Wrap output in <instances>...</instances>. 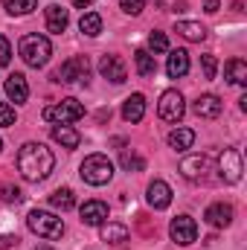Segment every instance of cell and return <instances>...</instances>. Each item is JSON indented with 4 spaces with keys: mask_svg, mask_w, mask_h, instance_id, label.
<instances>
[{
    "mask_svg": "<svg viewBox=\"0 0 247 250\" xmlns=\"http://www.w3.org/2000/svg\"><path fill=\"white\" fill-rule=\"evenodd\" d=\"M53 169H56V157H53V151L44 143H23L21 146V151H18V172L29 184L44 181Z\"/></svg>",
    "mask_w": 247,
    "mask_h": 250,
    "instance_id": "6da1fadb",
    "label": "cell"
},
{
    "mask_svg": "<svg viewBox=\"0 0 247 250\" xmlns=\"http://www.w3.org/2000/svg\"><path fill=\"white\" fill-rule=\"evenodd\" d=\"M18 53L29 67H44L53 56V44L47 35H23L18 44Z\"/></svg>",
    "mask_w": 247,
    "mask_h": 250,
    "instance_id": "7a4b0ae2",
    "label": "cell"
},
{
    "mask_svg": "<svg viewBox=\"0 0 247 250\" xmlns=\"http://www.w3.org/2000/svg\"><path fill=\"white\" fill-rule=\"evenodd\" d=\"M79 175H82V181L90 184V187H105V184L114 178V163H111L105 154H90V157H84Z\"/></svg>",
    "mask_w": 247,
    "mask_h": 250,
    "instance_id": "3957f363",
    "label": "cell"
},
{
    "mask_svg": "<svg viewBox=\"0 0 247 250\" xmlns=\"http://www.w3.org/2000/svg\"><path fill=\"white\" fill-rule=\"evenodd\" d=\"M26 224H29V230L35 233V236H41V239H62L64 233V221L59 215H53V212H44V209H32L29 212V218H26Z\"/></svg>",
    "mask_w": 247,
    "mask_h": 250,
    "instance_id": "277c9868",
    "label": "cell"
},
{
    "mask_svg": "<svg viewBox=\"0 0 247 250\" xmlns=\"http://www.w3.org/2000/svg\"><path fill=\"white\" fill-rule=\"evenodd\" d=\"M47 123H56V125H70L76 123V120H82L84 117V105L82 102H76V99H62V102H56V105H50V108H44V114H41Z\"/></svg>",
    "mask_w": 247,
    "mask_h": 250,
    "instance_id": "5b68a950",
    "label": "cell"
},
{
    "mask_svg": "<svg viewBox=\"0 0 247 250\" xmlns=\"http://www.w3.org/2000/svg\"><path fill=\"white\" fill-rule=\"evenodd\" d=\"M90 79V64H87V56H73L53 73V82H62V84H73V82H84L87 84Z\"/></svg>",
    "mask_w": 247,
    "mask_h": 250,
    "instance_id": "8992f818",
    "label": "cell"
},
{
    "mask_svg": "<svg viewBox=\"0 0 247 250\" xmlns=\"http://www.w3.org/2000/svg\"><path fill=\"white\" fill-rule=\"evenodd\" d=\"M218 175L224 184H239L242 181V154L236 148H224L218 157Z\"/></svg>",
    "mask_w": 247,
    "mask_h": 250,
    "instance_id": "52a82bcc",
    "label": "cell"
},
{
    "mask_svg": "<svg viewBox=\"0 0 247 250\" xmlns=\"http://www.w3.org/2000/svg\"><path fill=\"white\" fill-rule=\"evenodd\" d=\"M184 96L178 93V90H166L163 96H160V105H157V114H160V120H166V123H181L184 120Z\"/></svg>",
    "mask_w": 247,
    "mask_h": 250,
    "instance_id": "ba28073f",
    "label": "cell"
},
{
    "mask_svg": "<svg viewBox=\"0 0 247 250\" xmlns=\"http://www.w3.org/2000/svg\"><path fill=\"white\" fill-rule=\"evenodd\" d=\"M169 233H172V239L178 242V245H192L195 239H198V224H195V218H189V215H178L175 221H172V227H169Z\"/></svg>",
    "mask_w": 247,
    "mask_h": 250,
    "instance_id": "9c48e42d",
    "label": "cell"
},
{
    "mask_svg": "<svg viewBox=\"0 0 247 250\" xmlns=\"http://www.w3.org/2000/svg\"><path fill=\"white\" fill-rule=\"evenodd\" d=\"M99 73H102L108 82H114V84H123L125 79H128V67H125V62L120 56H102Z\"/></svg>",
    "mask_w": 247,
    "mask_h": 250,
    "instance_id": "30bf717a",
    "label": "cell"
},
{
    "mask_svg": "<svg viewBox=\"0 0 247 250\" xmlns=\"http://www.w3.org/2000/svg\"><path fill=\"white\" fill-rule=\"evenodd\" d=\"M206 169H209L206 154H189V157L181 160V175H184L186 181H201L206 175Z\"/></svg>",
    "mask_w": 247,
    "mask_h": 250,
    "instance_id": "8fae6325",
    "label": "cell"
},
{
    "mask_svg": "<svg viewBox=\"0 0 247 250\" xmlns=\"http://www.w3.org/2000/svg\"><path fill=\"white\" fill-rule=\"evenodd\" d=\"M3 90H6V96H9L15 105H21V102L29 99V84H26V76H23V73H12V76L6 79Z\"/></svg>",
    "mask_w": 247,
    "mask_h": 250,
    "instance_id": "7c38bea8",
    "label": "cell"
},
{
    "mask_svg": "<svg viewBox=\"0 0 247 250\" xmlns=\"http://www.w3.org/2000/svg\"><path fill=\"white\" fill-rule=\"evenodd\" d=\"M105 221H108V204H102V201H84L82 204V224L99 227Z\"/></svg>",
    "mask_w": 247,
    "mask_h": 250,
    "instance_id": "4fadbf2b",
    "label": "cell"
},
{
    "mask_svg": "<svg viewBox=\"0 0 247 250\" xmlns=\"http://www.w3.org/2000/svg\"><path fill=\"white\" fill-rule=\"evenodd\" d=\"M204 218H206V224H209V227H230V224H233V207H230V204H224V201L209 204V207H206V212H204Z\"/></svg>",
    "mask_w": 247,
    "mask_h": 250,
    "instance_id": "5bb4252c",
    "label": "cell"
},
{
    "mask_svg": "<svg viewBox=\"0 0 247 250\" xmlns=\"http://www.w3.org/2000/svg\"><path fill=\"white\" fill-rule=\"evenodd\" d=\"M221 99L218 96H212V93H204V96H198L195 99V105H192V111L198 114V117H204V120H215L218 114H221Z\"/></svg>",
    "mask_w": 247,
    "mask_h": 250,
    "instance_id": "9a60e30c",
    "label": "cell"
},
{
    "mask_svg": "<svg viewBox=\"0 0 247 250\" xmlns=\"http://www.w3.org/2000/svg\"><path fill=\"white\" fill-rule=\"evenodd\" d=\"M148 204L154 207V209H166L169 204H172V189H169V184L166 181H151L148 184Z\"/></svg>",
    "mask_w": 247,
    "mask_h": 250,
    "instance_id": "2e32d148",
    "label": "cell"
},
{
    "mask_svg": "<svg viewBox=\"0 0 247 250\" xmlns=\"http://www.w3.org/2000/svg\"><path fill=\"white\" fill-rule=\"evenodd\" d=\"M99 236L105 245H125L128 242V227L120 224V221H105L99 224Z\"/></svg>",
    "mask_w": 247,
    "mask_h": 250,
    "instance_id": "e0dca14e",
    "label": "cell"
},
{
    "mask_svg": "<svg viewBox=\"0 0 247 250\" xmlns=\"http://www.w3.org/2000/svg\"><path fill=\"white\" fill-rule=\"evenodd\" d=\"M123 117H125V123H131V125L140 123V120L145 117V96H143V93H134V96L125 99Z\"/></svg>",
    "mask_w": 247,
    "mask_h": 250,
    "instance_id": "ac0fdd59",
    "label": "cell"
},
{
    "mask_svg": "<svg viewBox=\"0 0 247 250\" xmlns=\"http://www.w3.org/2000/svg\"><path fill=\"white\" fill-rule=\"evenodd\" d=\"M44 15H47V29L50 32H56V35H62L64 29H67V23H70V15H67V9H62V6H47L44 9Z\"/></svg>",
    "mask_w": 247,
    "mask_h": 250,
    "instance_id": "d6986e66",
    "label": "cell"
},
{
    "mask_svg": "<svg viewBox=\"0 0 247 250\" xmlns=\"http://www.w3.org/2000/svg\"><path fill=\"white\" fill-rule=\"evenodd\" d=\"M166 73L172 79H181L189 73V53L186 50H172L169 53V62H166Z\"/></svg>",
    "mask_w": 247,
    "mask_h": 250,
    "instance_id": "ffe728a7",
    "label": "cell"
},
{
    "mask_svg": "<svg viewBox=\"0 0 247 250\" xmlns=\"http://www.w3.org/2000/svg\"><path fill=\"white\" fill-rule=\"evenodd\" d=\"M53 140H56V143H62L64 148H79V143H82L79 131H76V128H70V125H56V128H53Z\"/></svg>",
    "mask_w": 247,
    "mask_h": 250,
    "instance_id": "44dd1931",
    "label": "cell"
},
{
    "mask_svg": "<svg viewBox=\"0 0 247 250\" xmlns=\"http://www.w3.org/2000/svg\"><path fill=\"white\" fill-rule=\"evenodd\" d=\"M134 64H137V73H140L143 79H151V76L157 73V62H154V56L145 53V50H137V53H134Z\"/></svg>",
    "mask_w": 247,
    "mask_h": 250,
    "instance_id": "7402d4cb",
    "label": "cell"
},
{
    "mask_svg": "<svg viewBox=\"0 0 247 250\" xmlns=\"http://www.w3.org/2000/svg\"><path fill=\"white\" fill-rule=\"evenodd\" d=\"M192 143H195V131H192V128H175V131L169 134V146H172L175 151L192 148Z\"/></svg>",
    "mask_w": 247,
    "mask_h": 250,
    "instance_id": "603a6c76",
    "label": "cell"
},
{
    "mask_svg": "<svg viewBox=\"0 0 247 250\" xmlns=\"http://www.w3.org/2000/svg\"><path fill=\"white\" fill-rule=\"evenodd\" d=\"M175 32H181L186 41H204L206 38V29L201 23H195V21H178L175 23Z\"/></svg>",
    "mask_w": 247,
    "mask_h": 250,
    "instance_id": "cb8c5ba5",
    "label": "cell"
},
{
    "mask_svg": "<svg viewBox=\"0 0 247 250\" xmlns=\"http://www.w3.org/2000/svg\"><path fill=\"white\" fill-rule=\"evenodd\" d=\"M224 76H227L230 84H245L247 82V64L242 59H230L227 67H224Z\"/></svg>",
    "mask_w": 247,
    "mask_h": 250,
    "instance_id": "d4e9b609",
    "label": "cell"
},
{
    "mask_svg": "<svg viewBox=\"0 0 247 250\" xmlns=\"http://www.w3.org/2000/svg\"><path fill=\"white\" fill-rule=\"evenodd\" d=\"M50 204L56 207V209H62V212H67V209H73L76 207V195H73V189H56L53 195H50Z\"/></svg>",
    "mask_w": 247,
    "mask_h": 250,
    "instance_id": "484cf974",
    "label": "cell"
},
{
    "mask_svg": "<svg viewBox=\"0 0 247 250\" xmlns=\"http://www.w3.org/2000/svg\"><path fill=\"white\" fill-rule=\"evenodd\" d=\"M79 29H82L84 35L96 38V35L102 32V18H99L96 12H87V15H82V21H79Z\"/></svg>",
    "mask_w": 247,
    "mask_h": 250,
    "instance_id": "4316f807",
    "label": "cell"
},
{
    "mask_svg": "<svg viewBox=\"0 0 247 250\" xmlns=\"http://www.w3.org/2000/svg\"><path fill=\"white\" fill-rule=\"evenodd\" d=\"M38 6V0H3V9L15 18V15H29Z\"/></svg>",
    "mask_w": 247,
    "mask_h": 250,
    "instance_id": "83f0119b",
    "label": "cell"
},
{
    "mask_svg": "<svg viewBox=\"0 0 247 250\" xmlns=\"http://www.w3.org/2000/svg\"><path fill=\"white\" fill-rule=\"evenodd\" d=\"M123 169L125 172H143V169H145V160H143L140 154H134V151H125L123 154Z\"/></svg>",
    "mask_w": 247,
    "mask_h": 250,
    "instance_id": "f1b7e54d",
    "label": "cell"
},
{
    "mask_svg": "<svg viewBox=\"0 0 247 250\" xmlns=\"http://www.w3.org/2000/svg\"><path fill=\"white\" fill-rule=\"evenodd\" d=\"M0 198H3L6 204H21V201H23V192H21L18 187H9V184H3V187H0Z\"/></svg>",
    "mask_w": 247,
    "mask_h": 250,
    "instance_id": "f546056e",
    "label": "cell"
},
{
    "mask_svg": "<svg viewBox=\"0 0 247 250\" xmlns=\"http://www.w3.org/2000/svg\"><path fill=\"white\" fill-rule=\"evenodd\" d=\"M148 47H151L154 53H166V50H169V38H166L163 32H151V35H148Z\"/></svg>",
    "mask_w": 247,
    "mask_h": 250,
    "instance_id": "4dcf8cb0",
    "label": "cell"
},
{
    "mask_svg": "<svg viewBox=\"0 0 247 250\" xmlns=\"http://www.w3.org/2000/svg\"><path fill=\"white\" fill-rule=\"evenodd\" d=\"M201 67H204V76L206 79H215V70H218V62H215V56H201Z\"/></svg>",
    "mask_w": 247,
    "mask_h": 250,
    "instance_id": "1f68e13d",
    "label": "cell"
},
{
    "mask_svg": "<svg viewBox=\"0 0 247 250\" xmlns=\"http://www.w3.org/2000/svg\"><path fill=\"white\" fill-rule=\"evenodd\" d=\"M120 6H123V12H128V15H140L145 9V0H120Z\"/></svg>",
    "mask_w": 247,
    "mask_h": 250,
    "instance_id": "d6a6232c",
    "label": "cell"
},
{
    "mask_svg": "<svg viewBox=\"0 0 247 250\" xmlns=\"http://www.w3.org/2000/svg\"><path fill=\"white\" fill-rule=\"evenodd\" d=\"M9 62H12V44H9V38L0 35V67H6Z\"/></svg>",
    "mask_w": 247,
    "mask_h": 250,
    "instance_id": "836d02e7",
    "label": "cell"
},
{
    "mask_svg": "<svg viewBox=\"0 0 247 250\" xmlns=\"http://www.w3.org/2000/svg\"><path fill=\"white\" fill-rule=\"evenodd\" d=\"M15 120H18L15 108L12 105H0V125H15Z\"/></svg>",
    "mask_w": 247,
    "mask_h": 250,
    "instance_id": "e575fe53",
    "label": "cell"
},
{
    "mask_svg": "<svg viewBox=\"0 0 247 250\" xmlns=\"http://www.w3.org/2000/svg\"><path fill=\"white\" fill-rule=\"evenodd\" d=\"M221 6H218V0H204V12H209V15H215Z\"/></svg>",
    "mask_w": 247,
    "mask_h": 250,
    "instance_id": "d590c367",
    "label": "cell"
},
{
    "mask_svg": "<svg viewBox=\"0 0 247 250\" xmlns=\"http://www.w3.org/2000/svg\"><path fill=\"white\" fill-rule=\"evenodd\" d=\"M18 245V236H9V239H0V250H6V248H15Z\"/></svg>",
    "mask_w": 247,
    "mask_h": 250,
    "instance_id": "8d00e7d4",
    "label": "cell"
},
{
    "mask_svg": "<svg viewBox=\"0 0 247 250\" xmlns=\"http://www.w3.org/2000/svg\"><path fill=\"white\" fill-rule=\"evenodd\" d=\"M90 3H93V0H73V6H76V9H87Z\"/></svg>",
    "mask_w": 247,
    "mask_h": 250,
    "instance_id": "74e56055",
    "label": "cell"
},
{
    "mask_svg": "<svg viewBox=\"0 0 247 250\" xmlns=\"http://www.w3.org/2000/svg\"><path fill=\"white\" fill-rule=\"evenodd\" d=\"M35 250H53V248H47V245H41V248H35Z\"/></svg>",
    "mask_w": 247,
    "mask_h": 250,
    "instance_id": "f35d334b",
    "label": "cell"
},
{
    "mask_svg": "<svg viewBox=\"0 0 247 250\" xmlns=\"http://www.w3.org/2000/svg\"><path fill=\"white\" fill-rule=\"evenodd\" d=\"M0 148H3V140H0Z\"/></svg>",
    "mask_w": 247,
    "mask_h": 250,
    "instance_id": "ab89813d",
    "label": "cell"
}]
</instances>
